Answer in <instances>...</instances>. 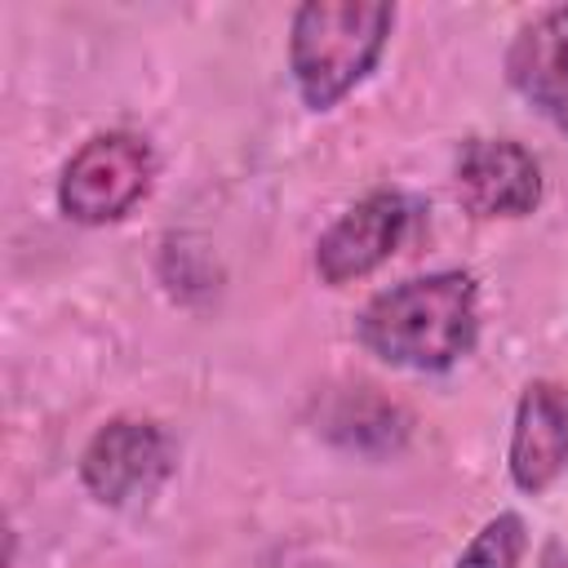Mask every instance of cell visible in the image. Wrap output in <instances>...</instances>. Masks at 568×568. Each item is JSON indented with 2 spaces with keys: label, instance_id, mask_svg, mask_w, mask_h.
Masks as SVG:
<instances>
[{
  "label": "cell",
  "instance_id": "6da1fadb",
  "mask_svg": "<svg viewBox=\"0 0 568 568\" xmlns=\"http://www.w3.org/2000/svg\"><path fill=\"white\" fill-rule=\"evenodd\" d=\"M355 342L408 373H448L479 342V284L470 271H426L373 293L355 315Z\"/></svg>",
  "mask_w": 568,
  "mask_h": 568
},
{
  "label": "cell",
  "instance_id": "7a4b0ae2",
  "mask_svg": "<svg viewBox=\"0 0 568 568\" xmlns=\"http://www.w3.org/2000/svg\"><path fill=\"white\" fill-rule=\"evenodd\" d=\"M395 31L386 0H306L288 18V75L306 111H333L382 62Z\"/></svg>",
  "mask_w": 568,
  "mask_h": 568
},
{
  "label": "cell",
  "instance_id": "3957f363",
  "mask_svg": "<svg viewBox=\"0 0 568 568\" xmlns=\"http://www.w3.org/2000/svg\"><path fill=\"white\" fill-rule=\"evenodd\" d=\"M155 182V146L133 129L84 138L58 173V209L80 226H111L146 200Z\"/></svg>",
  "mask_w": 568,
  "mask_h": 568
},
{
  "label": "cell",
  "instance_id": "277c9868",
  "mask_svg": "<svg viewBox=\"0 0 568 568\" xmlns=\"http://www.w3.org/2000/svg\"><path fill=\"white\" fill-rule=\"evenodd\" d=\"M80 484L102 506H129L151 497L173 470V444L151 417H111L80 448Z\"/></svg>",
  "mask_w": 568,
  "mask_h": 568
},
{
  "label": "cell",
  "instance_id": "5b68a950",
  "mask_svg": "<svg viewBox=\"0 0 568 568\" xmlns=\"http://www.w3.org/2000/svg\"><path fill=\"white\" fill-rule=\"evenodd\" d=\"M408 222H413V204L404 191L377 186V191L359 195L315 240V275L328 288H346V284L368 280L373 271H382L399 253Z\"/></svg>",
  "mask_w": 568,
  "mask_h": 568
},
{
  "label": "cell",
  "instance_id": "8992f818",
  "mask_svg": "<svg viewBox=\"0 0 568 568\" xmlns=\"http://www.w3.org/2000/svg\"><path fill=\"white\" fill-rule=\"evenodd\" d=\"M453 191L470 217L497 222V217H528L541 195V160L519 138H466L453 160Z\"/></svg>",
  "mask_w": 568,
  "mask_h": 568
},
{
  "label": "cell",
  "instance_id": "52a82bcc",
  "mask_svg": "<svg viewBox=\"0 0 568 568\" xmlns=\"http://www.w3.org/2000/svg\"><path fill=\"white\" fill-rule=\"evenodd\" d=\"M510 484L528 497L550 493L568 470V386L555 377H532L510 417L506 444Z\"/></svg>",
  "mask_w": 568,
  "mask_h": 568
},
{
  "label": "cell",
  "instance_id": "ba28073f",
  "mask_svg": "<svg viewBox=\"0 0 568 568\" xmlns=\"http://www.w3.org/2000/svg\"><path fill=\"white\" fill-rule=\"evenodd\" d=\"M510 89L568 138V4L537 9L506 49Z\"/></svg>",
  "mask_w": 568,
  "mask_h": 568
},
{
  "label": "cell",
  "instance_id": "9c48e42d",
  "mask_svg": "<svg viewBox=\"0 0 568 568\" xmlns=\"http://www.w3.org/2000/svg\"><path fill=\"white\" fill-rule=\"evenodd\" d=\"M524 555H528V524H524V515L519 510H497L462 546L453 568H519Z\"/></svg>",
  "mask_w": 568,
  "mask_h": 568
}]
</instances>
